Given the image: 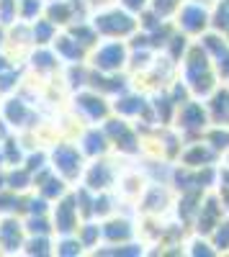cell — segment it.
Instances as JSON below:
<instances>
[{
  "mask_svg": "<svg viewBox=\"0 0 229 257\" xmlns=\"http://www.w3.org/2000/svg\"><path fill=\"white\" fill-rule=\"evenodd\" d=\"M121 6L127 11H142L144 6H147V0H121Z\"/></svg>",
  "mask_w": 229,
  "mask_h": 257,
  "instance_id": "cell-26",
  "label": "cell"
},
{
  "mask_svg": "<svg viewBox=\"0 0 229 257\" xmlns=\"http://www.w3.org/2000/svg\"><path fill=\"white\" fill-rule=\"evenodd\" d=\"M100 234L106 237L111 244H119V242H129L132 239V234H134V229H132V224L127 221V219H108V221H103L100 224Z\"/></svg>",
  "mask_w": 229,
  "mask_h": 257,
  "instance_id": "cell-9",
  "label": "cell"
},
{
  "mask_svg": "<svg viewBox=\"0 0 229 257\" xmlns=\"http://www.w3.org/2000/svg\"><path fill=\"white\" fill-rule=\"evenodd\" d=\"M127 62H129L127 47H124L121 41H116V39L106 41V44H100V47L93 52V67H98L103 75L119 72Z\"/></svg>",
  "mask_w": 229,
  "mask_h": 257,
  "instance_id": "cell-2",
  "label": "cell"
},
{
  "mask_svg": "<svg viewBox=\"0 0 229 257\" xmlns=\"http://www.w3.org/2000/svg\"><path fill=\"white\" fill-rule=\"evenodd\" d=\"M226 41H229V31H226Z\"/></svg>",
  "mask_w": 229,
  "mask_h": 257,
  "instance_id": "cell-27",
  "label": "cell"
},
{
  "mask_svg": "<svg viewBox=\"0 0 229 257\" xmlns=\"http://www.w3.org/2000/svg\"><path fill=\"white\" fill-rule=\"evenodd\" d=\"M191 247H193L191 254H216V249H209V247H211L209 242H203V239H201V234H198V239L191 242Z\"/></svg>",
  "mask_w": 229,
  "mask_h": 257,
  "instance_id": "cell-24",
  "label": "cell"
},
{
  "mask_svg": "<svg viewBox=\"0 0 229 257\" xmlns=\"http://www.w3.org/2000/svg\"><path fill=\"white\" fill-rule=\"evenodd\" d=\"M72 18V8L67 3H57L49 8V21L52 24H67V21Z\"/></svg>",
  "mask_w": 229,
  "mask_h": 257,
  "instance_id": "cell-23",
  "label": "cell"
},
{
  "mask_svg": "<svg viewBox=\"0 0 229 257\" xmlns=\"http://www.w3.org/2000/svg\"><path fill=\"white\" fill-rule=\"evenodd\" d=\"M54 26L52 21H36L34 26V41L36 44H49V41H54Z\"/></svg>",
  "mask_w": 229,
  "mask_h": 257,
  "instance_id": "cell-20",
  "label": "cell"
},
{
  "mask_svg": "<svg viewBox=\"0 0 229 257\" xmlns=\"http://www.w3.org/2000/svg\"><path fill=\"white\" fill-rule=\"evenodd\" d=\"M113 180V170L108 167V162H93L88 167V173H85V185L90 190H106Z\"/></svg>",
  "mask_w": 229,
  "mask_h": 257,
  "instance_id": "cell-10",
  "label": "cell"
},
{
  "mask_svg": "<svg viewBox=\"0 0 229 257\" xmlns=\"http://www.w3.org/2000/svg\"><path fill=\"white\" fill-rule=\"evenodd\" d=\"M52 244H49V239L44 237V234H34V237L29 239V254H49V252H54V249H49Z\"/></svg>",
  "mask_w": 229,
  "mask_h": 257,
  "instance_id": "cell-22",
  "label": "cell"
},
{
  "mask_svg": "<svg viewBox=\"0 0 229 257\" xmlns=\"http://www.w3.org/2000/svg\"><path fill=\"white\" fill-rule=\"evenodd\" d=\"M82 155H103L108 149V134L106 132H98V128H90V132L85 134V139H82Z\"/></svg>",
  "mask_w": 229,
  "mask_h": 257,
  "instance_id": "cell-15",
  "label": "cell"
},
{
  "mask_svg": "<svg viewBox=\"0 0 229 257\" xmlns=\"http://www.w3.org/2000/svg\"><path fill=\"white\" fill-rule=\"evenodd\" d=\"M77 201L72 196L57 201L54 206V231L59 234H77L80 229V219H77Z\"/></svg>",
  "mask_w": 229,
  "mask_h": 257,
  "instance_id": "cell-6",
  "label": "cell"
},
{
  "mask_svg": "<svg viewBox=\"0 0 229 257\" xmlns=\"http://www.w3.org/2000/svg\"><path fill=\"white\" fill-rule=\"evenodd\" d=\"M214 160H216V149L209 147V144H191V147L183 152V165L191 167V170L209 167Z\"/></svg>",
  "mask_w": 229,
  "mask_h": 257,
  "instance_id": "cell-8",
  "label": "cell"
},
{
  "mask_svg": "<svg viewBox=\"0 0 229 257\" xmlns=\"http://www.w3.org/2000/svg\"><path fill=\"white\" fill-rule=\"evenodd\" d=\"M93 29L108 39H119V36H127V34H134L137 31V21L134 16H129L127 11H119V8H111V11H103L95 16L93 21Z\"/></svg>",
  "mask_w": 229,
  "mask_h": 257,
  "instance_id": "cell-1",
  "label": "cell"
},
{
  "mask_svg": "<svg viewBox=\"0 0 229 257\" xmlns=\"http://www.w3.org/2000/svg\"><path fill=\"white\" fill-rule=\"evenodd\" d=\"M211 26L219 34L229 31V0H219V3H216V11L211 16Z\"/></svg>",
  "mask_w": 229,
  "mask_h": 257,
  "instance_id": "cell-16",
  "label": "cell"
},
{
  "mask_svg": "<svg viewBox=\"0 0 229 257\" xmlns=\"http://www.w3.org/2000/svg\"><path fill=\"white\" fill-rule=\"evenodd\" d=\"M52 167L65 180L77 178L82 173V149H77L72 144H59L52 152Z\"/></svg>",
  "mask_w": 229,
  "mask_h": 257,
  "instance_id": "cell-3",
  "label": "cell"
},
{
  "mask_svg": "<svg viewBox=\"0 0 229 257\" xmlns=\"http://www.w3.org/2000/svg\"><path fill=\"white\" fill-rule=\"evenodd\" d=\"M142 108H144V100H142V98H137V95H127V98L116 100V113H121V116L142 113Z\"/></svg>",
  "mask_w": 229,
  "mask_h": 257,
  "instance_id": "cell-19",
  "label": "cell"
},
{
  "mask_svg": "<svg viewBox=\"0 0 229 257\" xmlns=\"http://www.w3.org/2000/svg\"><path fill=\"white\" fill-rule=\"evenodd\" d=\"M224 203L216 198V196H209L206 201H201L198 206V213H196V231L201 237H209V234L219 226L221 216H224Z\"/></svg>",
  "mask_w": 229,
  "mask_h": 257,
  "instance_id": "cell-5",
  "label": "cell"
},
{
  "mask_svg": "<svg viewBox=\"0 0 229 257\" xmlns=\"http://www.w3.org/2000/svg\"><path fill=\"white\" fill-rule=\"evenodd\" d=\"M77 108L82 113H88L90 121H98V118H106L108 116V105L98 93H82L77 95Z\"/></svg>",
  "mask_w": 229,
  "mask_h": 257,
  "instance_id": "cell-12",
  "label": "cell"
},
{
  "mask_svg": "<svg viewBox=\"0 0 229 257\" xmlns=\"http://www.w3.org/2000/svg\"><path fill=\"white\" fill-rule=\"evenodd\" d=\"M211 237V242H214V247H216V252H226L229 249V219L224 221H219V226L209 234Z\"/></svg>",
  "mask_w": 229,
  "mask_h": 257,
  "instance_id": "cell-17",
  "label": "cell"
},
{
  "mask_svg": "<svg viewBox=\"0 0 229 257\" xmlns=\"http://www.w3.org/2000/svg\"><path fill=\"white\" fill-rule=\"evenodd\" d=\"M178 26L183 29V34L196 36L211 26V16L206 13V8L201 3H183L178 8Z\"/></svg>",
  "mask_w": 229,
  "mask_h": 257,
  "instance_id": "cell-4",
  "label": "cell"
},
{
  "mask_svg": "<svg viewBox=\"0 0 229 257\" xmlns=\"http://www.w3.org/2000/svg\"><path fill=\"white\" fill-rule=\"evenodd\" d=\"M54 52H57V57L67 59V62H77V59H82V54H85V47L72 36H57L54 39Z\"/></svg>",
  "mask_w": 229,
  "mask_h": 257,
  "instance_id": "cell-13",
  "label": "cell"
},
{
  "mask_svg": "<svg viewBox=\"0 0 229 257\" xmlns=\"http://www.w3.org/2000/svg\"><path fill=\"white\" fill-rule=\"evenodd\" d=\"M26 113H29V111H26V105L21 103V100L11 98V100L6 103V118H8V123L21 126V123H24V116H26Z\"/></svg>",
  "mask_w": 229,
  "mask_h": 257,
  "instance_id": "cell-18",
  "label": "cell"
},
{
  "mask_svg": "<svg viewBox=\"0 0 229 257\" xmlns=\"http://www.w3.org/2000/svg\"><path fill=\"white\" fill-rule=\"evenodd\" d=\"M209 116H211V121L216 123V126H224V123H229V90L226 88H216L214 93H211V100H209Z\"/></svg>",
  "mask_w": 229,
  "mask_h": 257,
  "instance_id": "cell-11",
  "label": "cell"
},
{
  "mask_svg": "<svg viewBox=\"0 0 229 257\" xmlns=\"http://www.w3.org/2000/svg\"><path fill=\"white\" fill-rule=\"evenodd\" d=\"M216 75L229 77V49H226L221 57H216Z\"/></svg>",
  "mask_w": 229,
  "mask_h": 257,
  "instance_id": "cell-25",
  "label": "cell"
},
{
  "mask_svg": "<svg viewBox=\"0 0 229 257\" xmlns=\"http://www.w3.org/2000/svg\"><path fill=\"white\" fill-rule=\"evenodd\" d=\"M21 234H24V226H21L16 219H6L0 224V247L6 249H18L21 247Z\"/></svg>",
  "mask_w": 229,
  "mask_h": 257,
  "instance_id": "cell-14",
  "label": "cell"
},
{
  "mask_svg": "<svg viewBox=\"0 0 229 257\" xmlns=\"http://www.w3.org/2000/svg\"><path fill=\"white\" fill-rule=\"evenodd\" d=\"M211 123V116H209V108L196 100H188L178 108V126L183 132H191V128H206Z\"/></svg>",
  "mask_w": 229,
  "mask_h": 257,
  "instance_id": "cell-7",
  "label": "cell"
},
{
  "mask_svg": "<svg viewBox=\"0 0 229 257\" xmlns=\"http://www.w3.org/2000/svg\"><path fill=\"white\" fill-rule=\"evenodd\" d=\"M98 237H100V229L95 224H82L77 229V239L82 242V247H95Z\"/></svg>",
  "mask_w": 229,
  "mask_h": 257,
  "instance_id": "cell-21",
  "label": "cell"
}]
</instances>
